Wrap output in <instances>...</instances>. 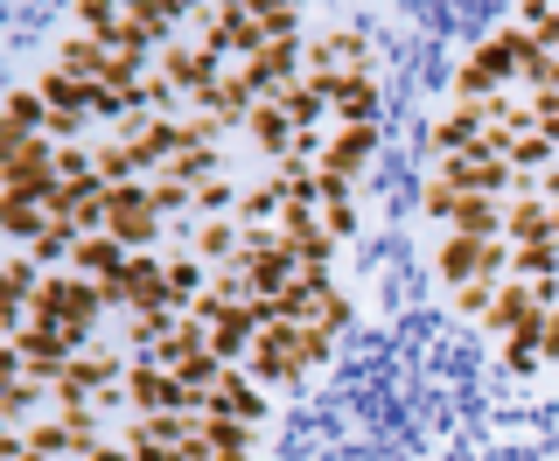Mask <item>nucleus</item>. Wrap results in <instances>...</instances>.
I'll use <instances>...</instances> for the list:
<instances>
[{
    "mask_svg": "<svg viewBox=\"0 0 559 461\" xmlns=\"http://www.w3.org/2000/svg\"><path fill=\"white\" fill-rule=\"evenodd\" d=\"M224 133H238L224 113H189V119H182V140H189V147H217Z\"/></svg>",
    "mask_w": 559,
    "mask_h": 461,
    "instance_id": "nucleus-35",
    "label": "nucleus"
},
{
    "mask_svg": "<svg viewBox=\"0 0 559 461\" xmlns=\"http://www.w3.org/2000/svg\"><path fill=\"white\" fill-rule=\"evenodd\" d=\"M314 322H322L329 335H336V329H349V300H343L336 287H329V294H322V315H314Z\"/></svg>",
    "mask_w": 559,
    "mask_h": 461,
    "instance_id": "nucleus-39",
    "label": "nucleus"
},
{
    "mask_svg": "<svg viewBox=\"0 0 559 461\" xmlns=\"http://www.w3.org/2000/svg\"><path fill=\"white\" fill-rule=\"evenodd\" d=\"M35 92H43L49 113H92V84L70 78V70H49V78H35Z\"/></svg>",
    "mask_w": 559,
    "mask_h": 461,
    "instance_id": "nucleus-25",
    "label": "nucleus"
},
{
    "mask_svg": "<svg viewBox=\"0 0 559 461\" xmlns=\"http://www.w3.org/2000/svg\"><path fill=\"white\" fill-rule=\"evenodd\" d=\"M280 210H287V203H280V189H273V182H252V189L238 197V224H245V230H266V224H280Z\"/></svg>",
    "mask_w": 559,
    "mask_h": 461,
    "instance_id": "nucleus-30",
    "label": "nucleus"
},
{
    "mask_svg": "<svg viewBox=\"0 0 559 461\" xmlns=\"http://www.w3.org/2000/svg\"><path fill=\"white\" fill-rule=\"evenodd\" d=\"M119 392H127L133 413H182V385H175L162 364H147V357L127 364V385H119Z\"/></svg>",
    "mask_w": 559,
    "mask_h": 461,
    "instance_id": "nucleus-9",
    "label": "nucleus"
},
{
    "mask_svg": "<svg viewBox=\"0 0 559 461\" xmlns=\"http://www.w3.org/2000/svg\"><path fill=\"white\" fill-rule=\"evenodd\" d=\"M84 461H133V448H127V440H98V448L84 454Z\"/></svg>",
    "mask_w": 559,
    "mask_h": 461,
    "instance_id": "nucleus-40",
    "label": "nucleus"
},
{
    "mask_svg": "<svg viewBox=\"0 0 559 461\" xmlns=\"http://www.w3.org/2000/svg\"><path fill=\"white\" fill-rule=\"evenodd\" d=\"M433 273L448 287H468V280H489V238H468V230H448L433 245Z\"/></svg>",
    "mask_w": 559,
    "mask_h": 461,
    "instance_id": "nucleus-10",
    "label": "nucleus"
},
{
    "mask_svg": "<svg viewBox=\"0 0 559 461\" xmlns=\"http://www.w3.org/2000/svg\"><path fill=\"white\" fill-rule=\"evenodd\" d=\"M238 245H245V224H238V217H203L197 230H189V252H197L203 265H217V259L231 265Z\"/></svg>",
    "mask_w": 559,
    "mask_h": 461,
    "instance_id": "nucleus-17",
    "label": "nucleus"
},
{
    "mask_svg": "<svg viewBox=\"0 0 559 461\" xmlns=\"http://www.w3.org/2000/svg\"><path fill=\"white\" fill-rule=\"evenodd\" d=\"M252 343H259V315H252V300H245V308H231L217 329H210V357H224L231 370L252 357Z\"/></svg>",
    "mask_w": 559,
    "mask_h": 461,
    "instance_id": "nucleus-12",
    "label": "nucleus"
},
{
    "mask_svg": "<svg viewBox=\"0 0 559 461\" xmlns=\"http://www.w3.org/2000/svg\"><path fill=\"white\" fill-rule=\"evenodd\" d=\"M448 230H468V238H503V203L497 197H462L454 203Z\"/></svg>",
    "mask_w": 559,
    "mask_h": 461,
    "instance_id": "nucleus-22",
    "label": "nucleus"
},
{
    "mask_svg": "<svg viewBox=\"0 0 559 461\" xmlns=\"http://www.w3.org/2000/svg\"><path fill=\"white\" fill-rule=\"evenodd\" d=\"M162 224H168V217L154 210V197H147L140 182L112 189V224H105V230H112L127 252H147V245H162Z\"/></svg>",
    "mask_w": 559,
    "mask_h": 461,
    "instance_id": "nucleus-7",
    "label": "nucleus"
},
{
    "mask_svg": "<svg viewBox=\"0 0 559 461\" xmlns=\"http://www.w3.org/2000/svg\"><path fill=\"white\" fill-rule=\"evenodd\" d=\"M92 175L105 189H127L133 175H147V168H140V154L127 147V140H105V147H92Z\"/></svg>",
    "mask_w": 559,
    "mask_h": 461,
    "instance_id": "nucleus-24",
    "label": "nucleus"
},
{
    "mask_svg": "<svg viewBox=\"0 0 559 461\" xmlns=\"http://www.w3.org/2000/svg\"><path fill=\"white\" fill-rule=\"evenodd\" d=\"M168 287H175V300L189 308V300L210 287V280H203V259H197V252H175V259H168Z\"/></svg>",
    "mask_w": 559,
    "mask_h": 461,
    "instance_id": "nucleus-33",
    "label": "nucleus"
},
{
    "mask_svg": "<svg viewBox=\"0 0 559 461\" xmlns=\"http://www.w3.org/2000/svg\"><path fill=\"white\" fill-rule=\"evenodd\" d=\"M127 259H133L127 245H119L112 230H98V238H84V245H78V259H70V273H78V280H112V273H119Z\"/></svg>",
    "mask_w": 559,
    "mask_h": 461,
    "instance_id": "nucleus-19",
    "label": "nucleus"
},
{
    "mask_svg": "<svg viewBox=\"0 0 559 461\" xmlns=\"http://www.w3.org/2000/svg\"><path fill=\"white\" fill-rule=\"evenodd\" d=\"M105 57H112V49L92 43V35H63L57 70H70V78H84V84H98V78H105Z\"/></svg>",
    "mask_w": 559,
    "mask_h": 461,
    "instance_id": "nucleus-23",
    "label": "nucleus"
},
{
    "mask_svg": "<svg viewBox=\"0 0 559 461\" xmlns=\"http://www.w3.org/2000/svg\"><path fill=\"white\" fill-rule=\"evenodd\" d=\"M98 315H105V294H98V280H78V273H49V280H43V294L28 300V322H49V329H63L78 350H92V329H98Z\"/></svg>",
    "mask_w": 559,
    "mask_h": 461,
    "instance_id": "nucleus-1",
    "label": "nucleus"
},
{
    "mask_svg": "<svg viewBox=\"0 0 559 461\" xmlns=\"http://www.w3.org/2000/svg\"><path fill=\"white\" fill-rule=\"evenodd\" d=\"M378 154V127H336L329 133V154H322V168H336V175H349L357 182V168Z\"/></svg>",
    "mask_w": 559,
    "mask_h": 461,
    "instance_id": "nucleus-15",
    "label": "nucleus"
},
{
    "mask_svg": "<svg viewBox=\"0 0 559 461\" xmlns=\"http://www.w3.org/2000/svg\"><path fill=\"white\" fill-rule=\"evenodd\" d=\"M314 197H322V210H329V203H349V175H336V168H314Z\"/></svg>",
    "mask_w": 559,
    "mask_h": 461,
    "instance_id": "nucleus-37",
    "label": "nucleus"
},
{
    "mask_svg": "<svg viewBox=\"0 0 559 461\" xmlns=\"http://www.w3.org/2000/svg\"><path fill=\"white\" fill-rule=\"evenodd\" d=\"M57 189V140H22L14 154H0V203H43Z\"/></svg>",
    "mask_w": 559,
    "mask_h": 461,
    "instance_id": "nucleus-2",
    "label": "nucleus"
},
{
    "mask_svg": "<svg viewBox=\"0 0 559 461\" xmlns=\"http://www.w3.org/2000/svg\"><path fill=\"white\" fill-rule=\"evenodd\" d=\"M210 413H231L245 427H259V419H266V399H259V385L245 378V370H224L217 392H210Z\"/></svg>",
    "mask_w": 559,
    "mask_h": 461,
    "instance_id": "nucleus-14",
    "label": "nucleus"
},
{
    "mask_svg": "<svg viewBox=\"0 0 559 461\" xmlns=\"http://www.w3.org/2000/svg\"><path fill=\"white\" fill-rule=\"evenodd\" d=\"M197 43L210 49V57H238L252 63L259 49H266V28H259V8H245V0H224V8L203 14V35Z\"/></svg>",
    "mask_w": 559,
    "mask_h": 461,
    "instance_id": "nucleus-3",
    "label": "nucleus"
},
{
    "mask_svg": "<svg viewBox=\"0 0 559 461\" xmlns=\"http://www.w3.org/2000/svg\"><path fill=\"white\" fill-rule=\"evenodd\" d=\"M511 168H518V175H532V182H538L546 168H559V147H552L546 133H524V140H511Z\"/></svg>",
    "mask_w": 559,
    "mask_h": 461,
    "instance_id": "nucleus-31",
    "label": "nucleus"
},
{
    "mask_svg": "<svg viewBox=\"0 0 559 461\" xmlns=\"http://www.w3.org/2000/svg\"><path fill=\"white\" fill-rule=\"evenodd\" d=\"M308 78H371V35L364 28H322L308 43Z\"/></svg>",
    "mask_w": 559,
    "mask_h": 461,
    "instance_id": "nucleus-4",
    "label": "nucleus"
},
{
    "mask_svg": "<svg viewBox=\"0 0 559 461\" xmlns=\"http://www.w3.org/2000/svg\"><path fill=\"white\" fill-rule=\"evenodd\" d=\"M210 175H224V168H217V147H182V154H175V162L162 168V182H182V189H203V182H210Z\"/></svg>",
    "mask_w": 559,
    "mask_h": 461,
    "instance_id": "nucleus-29",
    "label": "nucleus"
},
{
    "mask_svg": "<svg viewBox=\"0 0 559 461\" xmlns=\"http://www.w3.org/2000/svg\"><path fill=\"white\" fill-rule=\"evenodd\" d=\"M301 22H308V14L294 8V0H273V8H259V28H266V43H301Z\"/></svg>",
    "mask_w": 559,
    "mask_h": 461,
    "instance_id": "nucleus-32",
    "label": "nucleus"
},
{
    "mask_svg": "<svg viewBox=\"0 0 559 461\" xmlns=\"http://www.w3.org/2000/svg\"><path fill=\"white\" fill-rule=\"evenodd\" d=\"M43 399H49L43 378H8V385H0V413H8V427H28Z\"/></svg>",
    "mask_w": 559,
    "mask_h": 461,
    "instance_id": "nucleus-28",
    "label": "nucleus"
},
{
    "mask_svg": "<svg viewBox=\"0 0 559 461\" xmlns=\"http://www.w3.org/2000/svg\"><path fill=\"white\" fill-rule=\"evenodd\" d=\"M92 175V147H57V182H84Z\"/></svg>",
    "mask_w": 559,
    "mask_h": 461,
    "instance_id": "nucleus-36",
    "label": "nucleus"
},
{
    "mask_svg": "<svg viewBox=\"0 0 559 461\" xmlns=\"http://www.w3.org/2000/svg\"><path fill=\"white\" fill-rule=\"evenodd\" d=\"M511 78H518L511 49H503L497 35H483V43L468 49V63L454 70V105H483V98H497V92H503Z\"/></svg>",
    "mask_w": 559,
    "mask_h": 461,
    "instance_id": "nucleus-5",
    "label": "nucleus"
},
{
    "mask_svg": "<svg viewBox=\"0 0 559 461\" xmlns=\"http://www.w3.org/2000/svg\"><path fill=\"white\" fill-rule=\"evenodd\" d=\"M336 127H378V105H384V92H378V78H336Z\"/></svg>",
    "mask_w": 559,
    "mask_h": 461,
    "instance_id": "nucleus-13",
    "label": "nucleus"
},
{
    "mask_svg": "<svg viewBox=\"0 0 559 461\" xmlns=\"http://www.w3.org/2000/svg\"><path fill=\"white\" fill-rule=\"evenodd\" d=\"M322 224H329V238L343 245L349 230H357V203H329V210H322Z\"/></svg>",
    "mask_w": 559,
    "mask_h": 461,
    "instance_id": "nucleus-38",
    "label": "nucleus"
},
{
    "mask_svg": "<svg viewBox=\"0 0 559 461\" xmlns=\"http://www.w3.org/2000/svg\"><path fill=\"white\" fill-rule=\"evenodd\" d=\"M49 127V105H43V92H35V84H14L8 92V105H0V133H43Z\"/></svg>",
    "mask_w": 559,
    "mask_h": 461,
    "instance_id": "nucleus-20",
    "label": "nucleus"
},
{
    "mask_svg": "<svg viewBox=\"0 0 559 461\" xmlns=\"http://www.w3.org/2000/svg\"><path fill=\"white\" fill-rule=\"evenodd\" d=\"M503 238H511V245L552 238V203L546 197H511V203H503Z\"/></svg>",
    "mask_w": 559,
    "mask_h": 461,
    "instance_id": "nucleus-16",
    "label": "nucleus"
},
{
    "mask_svg": "<svg viewBox=\"0 0 559 461\" xmlns=\"http://www.w3.org/2000/svg\"><path fill=\"white\" fill-rule=\"evenodd\" d=\"M224 70H231V63H224V57H210L203 43H168V49H154V78H168L182 98H203L210 84L224 78Z\"/></svg>",
    "mask_w": 559,
    "mask_h": 461,
    "instance_id": "nucleus-6",
    "label": "nucleus"
},
{
    "mask_svg": "<svg viewBox=\"0 0 559 461\" xmlns=\"http://www.w3.org/2000/svg\"><path fill=\"white\" fill-rule=\"evenodd\" d=\"M252 434L259 427H245V419H231V413H203V440L217 448V461L224 454H245V461H252Z\"/></svg>",
    "mask_w": 559,
    "mask_h": 461,
    "instance_id": "nucleus-27",
    "label": "nucleus"
},
{
    "mask_svg": "<svg viewBox=\"0 0 559 461\" xmlns=\"http://www.w3.org/2000/svg\"><path fill=\"white\" fill-rule=\"evenodd\" d=\"M175 322H182V308H140V315H127V343H133V357L162 350L168 335H175Z\"/></svg>",
    "mask_w": 559,
    "mask_h": 461,
    "instance_id": "nucleus-21",
    "label": "nucleus"
},
{
    "mask_svg": "<svg viewBox=\"0 0 559 461\" xmlns=\"http://www.w3.org/2000/svg\"><path fill=\"white\" fill-rule=\"evenodd\" d=\"M280 113L294 119V133H322V119H336V105H329V84L322 78H301L280 92Z\"/></svg>",
    "mask_w": 559,
    "mask_h": 461,
    "instance_id": "nucleus-11",
    "label": "nucleus"
},
{
    "mask_svg": "<svg viewBox=\"0 0 559 461\" xmlns=\"http://www.w3.org/2000/svg\"><path fill=\"white\" fill-rule=\"evenodd\" d=\"M497 287H503V280H468V287H454V315H468V322H483V315L497 308Z\"/></svg>",
    "mask_w": 559,
    "mask_h": 461,
    "instance_id": "nucleus-34",
    "label": "nucleus"
},
{
    "mask_svg": "<svg viewBox=\"0 0 559 461\" xmlns=\"http://www.w3.org/2000/svg\"><path fill=\"white\" fill-rule=\"evenodd\" d=\"M49 224H57V217H49L43 203H0V230H8V238H14V252H28V245L43 238Z\"/></svg>",
    "mask_w": 559,
    "mask_h": 461,
    "instance_id": "nucleus-26",
    "label": "nucleus"
},
{
    "mask_svg": "<svg viewBox=\"0 0 559 461\" xmlns=\"http://www.w3.org/2000/svg\"><path fill=\"white\" fill-rule=\"evenodd\" d=\"M245 140H252L259 154H273V162H287V147H294V119L280 113V98H266L252 119H245Z\"/></svg>",
    "mask_w": 559,
    "mask_h": 461,
    "instance_id": "nucleus-18",
    "label": "nucleus"
},
{
    "mask_svg": "<svg viewBox=\"0 0 559 461\" xmlns=\"http://www.w3.org/2000/svg\"><path fill=\"white\" fill-rule=\"evenodd\" d=\"M483 105H448L441 119H433L427 127V147L441 154V162H468V154H476V140H483Z\"/></svg>",
    "mask_w": 559,
    "mask_h": 461,
    "instance_id": "nucleus-8",
    "label": "nucleus"
}]
</instances>
